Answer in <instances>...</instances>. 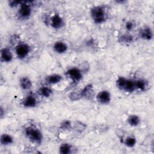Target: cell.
<instances>
[{"instance_id":"1","label":"cell","mask_w":154,"mask_h":154,"mask_svg":"<svg viewBox=\"0 0 154 154\" xmlns=\"http://www.w3.org/2000/svg\"><path fill=\"white\" fill-rule=\"evenodd\" d=\"M105 8L102 5L94 6L90 10L91 17L96 24H101L105 22L107 18Z\"/></svg>"},{"instance_id":"2","label":"cell","mask_w":154,"mask_h":154,"mask_svg":"<svg viewBox=\"0 0 154 154\" xmlns=\"http://www.w3.org/2000/svg\"><path fill=\"white\" fill-rule=\"evenodd\" d=\"M25 136L29 141L34 143L40 144L43 140V135L42 132L37 128L33 126H28L25 129Z\"/></svg>"},{"instance_id":"3","label":"cell","mask_w":154,"mask_h":154,"mask_svg":"<svg viewBox=\"0 0 154 154\" xmlns=\"http://www.w3.org/2000/svg\"><path fill=\"white\" fill-rule=\"evenodd\" d=\"M30 52V46L25 42H20L15 47V54L19 59L25 58L28 56Z\"/></svg>"},{"instance_id":"4","label":"cell","mask_w":154,"mask_h":154,"mask_svg":"<svg viewBox=\"0 0 154 154\" xmlns=\"http://www.w3.org/2000/svg\"><path fill=\"white\" fill-rule=\"evenodd\" d=\"M32 13L31 5L28 1H22V4L19 5L18 14L19 17L22 19H28Z\"/></svg>"},{"instance_id":"5","label":"cell","mask_w":154,"mask_h":154,"mask_svg":"<svg viewBox=\"0 0 154 154\" xmlns=\"http://www.w3.org/2000/svg\"><path fill=\"white\" fill-rule=\"evenodd\" d=\"M66 76L70 78L73 82H78L82 79V71L78 67H71L67 69L65 73Z\"/></svg>"},{"instance_id":"6","label":"cell","mask_w":154,"mask_h":154,"mask_svg":"<svg viewBox=\"0 0 154 154\" xmlns=\"http://www.w3.org/2000/svg\"><path fill=\"white\" fill-rule=\"evenodd\" d=\"M96 99L100 103L106 105L110 102L111 100V96L108 91L103 90L97 93L96 95Z\"/></svg>"},{"instance_id":"7","label":"cell","mask_w":154,"mask_h":154,"mask_svg":"<svg viewBox=\"0 0 154 154\" xmlns=\"http://www.w3.org/2000/svg\"><path fill=\"white\" fill-rule=\"evenodd\" d=\"M38 100L37 97L33 94L27 95L22 100V104L25 108H34L37 105Z\"/></svg>"},{"instance_id":"8","label":"cell","mask_w":154,"mask_h":154,"mask_svg":"<svg viewBox=\"0 0 154 154\" xmlns=\"http://www.w3.org/2000/svg\"><path fill=\"white\" fill-rule=\"evenodd\" d=\"M50 24L54 29H60L64 25V20L61 16L58 14H55L51 19Z\"/></svg>"},{"instance_id":"9","label":"cell","mask_w":154,"mask_h":154,"mask_svg":"<svg viewBox=\"0 0 154 154\" xmlns=\"http://www.w3.org/2000/svg\"><path fill=\"white\" fill-rule=\"evenodd\" d=\"M53 49L56 53L62 54L67 52L68 46L67 44L63 41H57L53 45Z\"/></svg>"},{"instance_id":"10","label":"cell","mask_w":154,"mask_h":154,"mask_svg":"<svg viewBox=\"0 0 154 154\" xmlns=\"http://www.w3.org/2000/svg\"><path fill=\"white\" fill-rule=\"evenodd\" d=\"M13 58V54L8 48H4L1 51V60L4 63H10Z\"/></svg>"},{"instance_id":"11","label":"cell","mask_w":154,"mask_h":154,"mask_svg":"<svg viewBox=\"0 0 154 154\" xmlns=\"http://www.w3.org/2000/svg\"><path fill=\"white\" fill-rule=\"evenodd\" d=\"M63 79V76L59 74H52L48 76L46 79L45 81L48 84L53 85L59 83Z\"/></svg>"},{"instance_id":"12","label":"cell","mask_w":154,"mask_h":154,"mask_svg":"<svg viewBox=\"0 0 154 154\" xmlns=\"http://www.w3.org/2000/svg\"><path fill=\"white\" fill-rule=\"evenodd\" d=\"M19 85L20 88L23 90H29L32 85V82L28 77L24 76L20 79Z\"/></svg>"},{"instance_id":"13","label":"cell","mask_w":154,"mask_h":154,"mask_svg":"<svg viewBox=\"0 0 154 154\" xmlns=\"http://www.w3.org/2000/svg\"><path fill=\"white\" fill-rule=\"evenodd\" d=\"M140 37L144 40H151L153 37V33L150 28L149 26H146L142 29L140 32Z\"/></svg>"},{"instance_id":"14","label":"cell","mask_w":154,"mask_h":154,"mask_svg":"<svg viewBox=\"0 0 154 154\" xmlns=\"http://www.w3.org/2000/svg\"><path fill=\"white\" fill-rule=\"evenodd\" d=\"M38 94L43 97L48 98L53 93L52 89L48 86H42L38 90Z\"/></svg>"},{"instance_id":"15","label":"cell","mask_w":154,"mask_h":154,"mask_svg":"<svg viewBox=\"0 0 154 154\" xmlns=\"http://www.w3.org/2000/svg\"><path fill=\"white\" fill-rule=\"evenodd\" d=\"M135 90V81L131 79H127L126 80L125 85L123 87V90L128 92L132 93Z\"/></svg>"},{"instance_id":"16","label":"cell","mask_w":154,"mask_h":154,"mask_svg":"<svg viewBox=\"0 0 154 154\" xmlns=\"http://www.w3.org/2000/svg\"><path fill=\"white\" fill-rule=\"evenodd\" d=\"M135 89L140 91H145L148 87V82L143 79H138L135 81Z\"/></svg>"},{"instance_id":"17","label":"cell","mask_w":154,"mask_h":154,"mask_svg":"<svg viewBox=\"0 0 154 154\" xmlns=\"http://www.w3.org/2000/svg\"><path fill=\"white\" fill-rule=\"evenodd\" d=\"M0 142L2 145L7 146L13 143V138L11 135L8 134H3L0 138Z\"/></svg>"},{"instance_id":"18","label":"cell","mask_w":154,"mask_h":154,"mask_svg":"<svg viewBox=\"0 0 154 154\" xmlns=\"http://www.w3.org/2000/svg\"><path fill=\"white\" fill-rule=\"evenodd\" d=\"M127 122L131 126H137L140 123V118L135 114L130 115L127 119Z\"/></svg>"},{"instance_id":"19","label":"cell","mask_w":154,"mask_h":154,"mask_svg":"<svg viewBox=\"0 0 154 154\" xmlns=\"http://www.w3.org/2000/svg\"><path fill=\"white\" fill-rule=\"evenodd\" d=\"M93 91V86L91 84H88L80 91L81 97H87L91 94Z\"/></svg>"},{"instance_id":"20","label":"cell","mask_w":154,"mask_h":154,"mask_svg":"<svg viewBox=\"0 0 154 154\" xmlns=\"http://www.w3.org/2000/svg\"><path fill=\"white\" fill-rule=\"evenodd\" d=\"M72 152V146L68 143H63L59 147V152L61 154H69Z\"/></svg>"},{"instance_id":"21","label":"cell","mask_w":154,"mask_h":154,"mask_svg":"<svg viewBox=\"0 0 154 154\" xmlns=\"http://www.w3.org/2000/svg\"><path fill=\"white\" fill-rule=\"evenodd\" d=\"M136 138L133 136H129L125 138L124 140V144L126 146L128 147H132L136 144Z\"/></svg>"},{"instance_id":"22","label":"cell","mask_w":154,"mask_h":154,"mask_svg":"<svg viewBox=\"0 0 154 154\" xmlns=\"http://www.w3.org/2000/svg\"><path fill=\"white\" fill-rule=\"evenodd\" d=\"M126 80V78H125L123 76H119L117 79L116 82V84L117 87L118 88H119L120 90H123V87L125 85Z\"/></svg>"},{"instance_id":"23","label":"cell","mask_w":154,"mask_h":154,"mask_svg":"<svg viewBox=\"0 0 154 154\" xmlns=\"http://www.w3.org/2000/svg\"><path fill=\"white\" fill-rule=\"evenodd\" d=\"M133 37L130 34H124L122 35L120 38V42L125 43H129L132 42L133 40Z\"/></svg>"},{"instance_id":"24","label":"cell","mask_w":154,"mask_h":154,"mask_svg":"<svg viewBox=\"0 0 154 154\" xmlns=\"http://www.w3.org/2000/svg\"><path fill=\"white\" fill-rule=\"evenodd\" d=\"M60 126H61V128H62L63 129L67 130L72 127V124L69 120H64L61 122Z\"/></svg>"},{"instance_id":"25","label":"cell","mask_w":154,"mask_h":154,"mask_svg":"<svg viewBox=\"0 0 154 154\" xmlns=\"http://www.w3.org/2000/svg\"><path fill=\"white\" fill-rule=\"evenodd\" d=\"M22 1H9V5L11 7H16L19 6L22 4Z\"/></svg>"},{"instance_id":"26","label":"cell","mask_w":154,"mask_h":154,"mask_svg":"<svg viewBox=\"0 0 154 154\" xmlns=\"http://www.w3.org/2000/svg\"><path fill=\"white\" fill-rule=\"evenodd\" d=\"M134 26V23H133L132 22L129 21V22H127L126 23L125 28H126V29L128 31H131V30H132V29H133Z\"/></svg>"}]
</instances>
